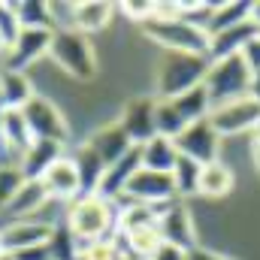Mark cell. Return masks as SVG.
Returning a JSON list of instances; mask_svg holds the SVG:
<instances>
[{
  "mask_svg": "<svg viewBox=\"0 0 260 260\" xmlns=\"http://www.w3.org/2000/svg\"><path fill=\"white\" fill-rule=\"evenodd\" d=\"M67 230L85 245L94 239H109L118 230V206L103 197H76L70 203V212L64 215Z\"/></svg>",
  "mask_w": 260,
  "mask_h": 260,
  "instance_id": "obj_1",
  "label": "cell"
},
{
  "mask_svg": "<svg viewBox=\"0 0 260 260\" xmlns=\"http://www.w3.org/2000/svg\"><path fill=\"white\" fill-rule=\"evenodd\" d=\"M209 70L206 55H185V52H167L157 67V88L160 100H173L185 91H194L203 85Z\"/></svg>",
  "mask_w": 260,
  "mask_h": 260,
  "instance_id": "obj_2",
  "label": "cell"
},
{
  "mask_svg": "<svg viewBox=\"0 0 260 260\" xmlns=\"http://www.w3.org/2000/svg\"><path fill=\"white\" fill-rule=\"evenodd\" d=\"M248 85H251V73L242 64L239 55L209 61L206 79H203V91L209 97V106H221V103L248 97Z\"/></svg>",
  "mask_w": 260,
  "mask_h": 260,
  "instance_id": "obj_3",
  "label": "cell"
},
{
  "mask_svg": "<svg viewBox=\"0 0 260 260\" xmlns=\"http://www.w3.org/2000/svg\"><path fill=\"white\" fill-rule=\"evenodd\" d=\"M49 58L61 67L67 76H73L79 82H88L97 73V58H94L91 37H85L79 30H52Z\"/></svg>",
  "mask_w": 260,
  "mask_h": 260,
  "instance_id": "obj_4",
  "label": "cell"
},
{
  "mask_svg": "<svg viewBox=\"0 0 260 260\" xmlns=\"http://www.w3.org/2000/svg\"><path fill=\"white\" fill-rule=\"evenodd\" d=\"M139 27L151 43L164 46L167 52H185V55H206L209 52V34L194 27V24H188L182 15H176V18H151V21H145Z\"/></svg>",
  "mask_w": 260,
  "mask_h": 260,
  "instance_id": "obj_5",
  "label": "cell"
},
{
  "mask_svg": "<svg viewBox=\"0 0 260 260\" xmlns=\"http://www.w3.org/2000/svg\"><path fill=\"white\" fill-rule=\"evenodd\" d=\"M21 118L30 130L34 139H43V142H58V145H67V136H70V127H67V118L61 115V109L43 97V94H34L24 109H21Z\"/></svg>",
  "mask_w": 260,
  "mask_h": 260,
  "instance_id": "obj_6",
  "label": "cell"
},
{
  "mask_svg": "<svg viewBox=\"0 0 260 260\" xmlns=\"http://www.w3.org/2000/svg\"><path fill=\"white\" fill-rule=\"evenodd\" d=\"M209 124L212 130L224 139V136H239V133H251L260 124V106L251 97H239L221 106L209 109Z\"/></svg>",
  "mask_w": 260,
  "mask_h": 260,
  "instance_id": "obj_7",
  "label": "cell"
},
{
  "mask_svg": "<svg viewBox=\"0 0 260 260\" xmlns=\"http://www.w3.org/2000/svg\"><path fill=\"white\" fill-rule=\"evenodd\" d=\"M127 203H139V206H151V209H160V206H170L176 200V188H173V176L170 173H151V170H136L133 179L124 188Z\"/></svg>",
  "mask_w": 260,
  "mask_h": 260,
  "instance_id": "obj_8",
  "label": "cell"
},
{
  "mask_svg": "<svg viewBox=\"0 0 260 260\" xmlns=\"http://www.w3.org/2000/svg\"><path fill=\"white\" fill-rule=\"evenodd\" d=\"M173 142H176V151H179L182 157H191V160H194V164H200V167H206V164L218 160L221 136L212 130L209 118L188 124V127H185L179 136H176V139H173Z\"/></svg>",
  "mask_w": 260,
  "mask_h": 260,
  "instance_id": "obj_9",
  "label": "cell"
},
{
  "mask_svg": "<svg viewBox=\"0 0 260 260\" xmlns=\"http://www.w3.org/2000/svg\"><path fill=\"white\" fill-rule=\"evenodd\" d=\"M52 46V30H21L18 40L3 52V70H15L24 73V67L37 64L43 55H49Z\"/></svg>",
  "mask_w": 260,
  "mask_h": 260,
  "instance_id": "obj_10",
  "label": "cell"
},
{
  "mask_svg": "<svg viewBox=\"0 0 260 260\" xmlns=\"http://www.w3.org/2000/svg\"><path fill=\"white\" fill-rule=\"evenodd\" d=\"M157 230H160V239L167 245H176L182 251H194L197 239H194V224H191V212L176 200L170 203L164 212H157Z\"/></svg>",
  "mask_w": 260,
  "mask_h": 260,
  "instance_id": "obj_11",
  "label": "cell"
},
{
  "mask_svg": "<svg viewBox=\"0 0 260 260\" xmlns=\"http://www.w3.org/2000/svg\"><path fill=\"white\" fill-rule=\"evenodd\" d=\"M49 236H52V224L24 218V221H9V224L0 230V245H3L6 254H18V251L46 245Z\"/></svg>",
  "mask_w": 260,
  "mask_h": 260,
  "instance_id": "obj_12",
  "label": "cell"
},
{
  "mask_svg": "<svg viewBox=\"0 0 260 260\" xmlns=\"http://www.w3.org/2000/svg\"><path fill=\"white\" fill-rule=\"evenodd\" d=\"M43 188L49 200H61V203H73L76 197H82V188H79V170L73 164L70 154H61L43 176H40Z\"/></svg>",
  "mask_w": 260,
  "mask_h": 260,
  "instance_id": "obj_13",
  "label": "cell"
},
{
  "mask_svg": "<svg viewBox=\"0 0 260 260\" xmlns=\"http://www.w3.org/2000/svg\"><path fill=\"white\" fill-rule=\"evenodd\" d=\"M118 127L127 133V139L133 145H142V142H148L151 136H157V133H154V100H151V97H136V100H130L127 106H124V112H121Z\"/></svg>",
  "mask_w": 260,
  "mask_h": 260,
  "instance_id": "obj_14",
  "label": "cell"
},
{
  "mask_svg": "<svg viewBox=\"0 0 260 260\" xmlns=\"http://www.w3.org/2000/svg\"><path fill=\"white\" fill-rule=\"evenodd\" d=\"M139 167H142V164H139V145H133L121 160H115L112 167L103 170V179H100L97 197H103V200H109V203H118V200L124 197L127 182L133 179V173H136Z\"/></svg>",
  "mask_w": 260,
  "mask_h": 260,
  "instance_id": "obj_15",
  "label": "cell"
},
{
  "mask_svg": "<svg viewBox=\"0 0 260 260\" xmlns=\"http://www.w3.org/2000/svg\"><path fill=\"white\" fill-rule=\"evenodd\" d=\"M85 145L100 157L103 167H112L115 160H121L130 148H133V142L127 139V133L118 127V124H106V127L94 130V133L85 139Z\"/></svg>",
  "mask_w": 260,
  "mask_h": 260,
  "instance_id": "obj_16",
  "label": "cell"
},
{
  "mask_svg": "<svg viewBox=\"0 0 260 260\" xmlns=\"http://www.w3.org/2000/svg\"><path fill=\"white\" fill-rule=\"evenodd\" d=\"M46 203H49V194H46L43 182H40V179H24V182L18 185V191L12 194V200L3 206V212H6L12 221H24V218L37 215Z\"/></svg>",
  "mask_w": 260,
  "mask_h": 260,
  "instance_id": "obj_17",
  "label": "cell"
},
{
  "mask_svg": "<svg viewBox=\"0 0 260 260\" xmlns=\"http://www.w3.org/2000/svg\"><path fill=\"white\" fill-rule=\"evenodd\" d=\"M257 34H260V30L251 24V21H242V24H236V27L218 30V34H212V37H209V52H206V58H209V61H221V58L239 55V52H242V46H245L248 40H254Z\"/></svg>",
  "mask_w": 260,
  "mask_h": 260,
  "instance_id": "obj_18",
  "label": "cell"
},
{
  "mask_svg": "<svg viewBox=\"0 0 260 260\" xmlns=\"http://www.w3.org/2000/svg\"><path fill=\"white\" fill-rule=\"evenodd\" d=\"M176 160H179V151H176V142H173V139L151 136L148 142L139 145V164H142V170H151V173H173Z\"/></svg>",
  "mask_w": 260,
  "mask_h": 260,
  "instance_id": "obj_19",
  "label": "cell"
},
{
  "mask_svg": "<svg viewBox=\"0 0 260 260\" xmlns=\"http://www.w3.org/2000/svg\"><path fill=\"white\" fill-rule=\"evenodd\" d=\"M115 15L112 3H73V30L91 37L97 30H103Z\"/></svg>",
  "mask_w": 260,
  "mask_h": 260,
  "instance_id": "obj_20",
  "label": "cell"
},
{
  "mask_svg": "<svg viewBox=\"0 0 260 260\" xmlns=\"http://www.w3.org/2000/svg\"><path fill=\"white\" fill-rule=\"evenodd\" d=\"M30 97H34L30 79L24 73L0 67V109H24V103Z\"/></svg>",
  "mask_w": 260,
  "mask_h": 260,
  "instance_id": "obj_21",
  "label": "cell"
},
{
  "mask_svg": "<svg viewBox=\"0 0 260 260\" xmlns=\"http://www.w3.org/2000/svg\"><path fill=\"white\" fill-rule=\"evenodd\" d=\"M61 154H64V145L34 139V145L27 148V154H24V160H21V176H24V179H40Z\"/></svg>",
  "mask_w": 260,
  "mask_h": 260,
  "instance_id": "obj_22",
  "label": "cell"
},
{
  "mask_svg": "<svg viewBox=\"0 0 260 260\" xmlns=\"http://www.w3.org/2000/svg\"><path fill=\"white\" fill-rule=\"evenodd\" d=\"M73 164H76V170H79V188H82V197H91L97 194V188H100V179H103V164H100V157L88 148V145H82L76 154H73Z\"/></svg>",
  "mask_w": 260,
  "mask_h": 260,
  "instance_id": "obj_23",
  "label": "cell"
},
{
  "mask_svg": "<svg viewBox=\"0 0 260 260\" xmlns=\"http://www.w3.org/2000/svg\"><path fill=\"white\" fill-rule=\"evenodd\" d=\"M233 191V173L227 164L212 160L206 167H200V194L206 197H224Z\"/></svg>",
  "mask_w": 260,
  "mask_h": 260,
  "instance_id": "obj_24",
  "label": "cell"
},
{
  "mask_svg": "<svg viewBox=\"0 0 260 260\" xmlns=\"http://www.w3.org/2000/svg\"><path fill=\"white\" fill-rule=\"evenodd\" d=\"M173 103V109L179 112V118L185 121V124H194V121H203V118H209V97H206V91H203V85L194 88V91H185V94H179V97H173L170 100Z\"/></svg>",
  "mask_w": 260,
  "mask_h": 260,
  "instance_id": "obj_25",
  "label": "cell"
},
{
  "mask_svg": "<svg viewBox=\"0 0 260 260\" xmlns=\"http://www.w3.org/2000/svg\"><path fill=\"white\" fill-rule=\"evenodd\" d=\"M15 18L21 24V30H55L52 27V15H49V3L40 0H18L12 3Z\"/></svg>",
  "mask_w": 260,
  "mask_h": 260,
  "instance_id": "obj_26",
  "label": "cell"
},
{
  "mask_svg": "<svg viewBox=\"0 0 260 260\" xmlns=\"http://www.w3.org/2000/svg\"><path fill=\"white\" fill-rule=\"evenodd\" d=\"M248 12H251V3L239 0V3H218L215 12H212V21H209V37L218 34V30H227V27H236L242 21H248Z\"/></svg>",
  "mask_w": 260,
  "mask_h": 260,
  "instance_id": "obj_27",
  "label": "cell"
},
{
  "mask_svg": "<svg viewBox=\"0 0 260 260\" xmlns=\"http://www.w3.org/2000/svg\"><path fill=\"white\" fill-rule=\"evenodd\" d=\"M49 254L52 260H82V242L67 230V224H55L49 236Z\"/></svg>",
  "mask_w": 260,
  "mask_h": 260,
  "instance_id": "obj_28",
  "label": "cell"
},
{
  "mask_svg": "<svg viewBox=\"0 0 260 260\" xmlns=\"http://www.w3.org/2000/svg\"><path fill=\"white\" fill-rule=\"evenodd\" d=\"M173 188H176V197H194L200 194V164H194L191 157H182L176 160L173 167Z\"/></svg>",
  "mask_w": 260,
  "mask_h": 260,
  "instance_id": "obj_29",
  "label": "cell"
},
{
  "mask_svg": "<svg viewBox=\"0 0 260 260\" xmlns=\"http://www.w3.org/2000/svg\"><path fill=\"white\" fill-rule=\"evenodd\" d=\"M185 127H188V124L179 118V112L173 109V103L157 97V100H154V133L164 136V139H176Z\"/></svg>",
  "mask_w": 260,
  "mask_h": 260,
  "instance_id": "obj_30",
  "label": "cell"
},
{
  "mask_svg": "<svg viewBox=\"0 0 260 260\" xmlns=\"http://www.w3.org/2000/svg\"><path fill=\"white\" fill-rule=\"evenodd\" d=\"M18 34H21V24L15 18L12 3H0V43H3V52L18 40Z\"/></svg>",
  "mask_w": 260,
  "mask_h": 260,
  "instance_id": "obj_31",
  "label": "cell"
},
{
  "mask_svg": "<svg viewBox=\"0 0 260 260\" xmlns=\"http://www.w3.org/2000/svg\"><path fill=\"white\" fill-rule=\"evenodd\" d=\"M21 182H24V176H21L18 170H6V167H0V209L12 200V194L18 191Z\"/></svg>",
  "mask_w": 260,
  "mask_h": 260,
  "instance_id": "obj_32",
  "label": "cell"
},
{
  "mask_svg": "<svg viewBox=\"0 0 260 260\" xmlns=\"http://www.w3.org/2000/svg\"><path fill=\"white\" fill-rule=\"evenodd\" d=\"M239 58H242V64L248 67V73H251V76H257V73H260V34L242 46Z\"/></svg>",
  "mask_w": 260,
  "mask_h": 260,
  "instance_id": "obj_33",
  "label": "cell"
},
{
  "mask_svg": "<svg viewBox=\"0 0 260 260\" xmlns=\"http://www.w3.org/2000/svg\"><path fill=\"white\" fill-rule=\"evenodd\" d=\"M148 260H191V251H182V248H176V245H167V242H164V245H160V248H157Z\"/></svg>",
  "mask_w": 260,
  "mask_h": 260,
  "instance_id": "obj_34",
  "label": "cell"
},
{
  "mask_svg": "<svg viewBox=\"0 0 260 260\" xmlns=\"http://www.w3.org/2000/svg\"><path fill=\"white\" fill-rule=\"evenodd\" d=\"M121 9L127 12V15L133 18V21H136V24L148 21V15H151V3H121Z\"/></svg>",
  "mask_w": 260,
  "mask_h": 260,
  "instance_id": "obj_35",
  "label": "cell"
},
{
  "mask_svg": "<svg viewBox=\"0 0 260 260\" xmlns=\"http://www.w3.org/2000/svg\"><path fill=\"white\" fill-rule=\"evenodd\" d=\"M12 260H52L49 242L46 245H37V248H27V251H18V254H12Z\"/></svg>",
  "mask_w": 260,
  "mask_h": 260,
  "instance_id": "obj_36",
  "label": "cell"
},
{
  "mask_svg": "<svg viewBox=\"0 0 260 260\" xmlns=\"http://www.w3.org/2000/svg\"><path fill=\"white\" fill-rule=\"evenodd\" d=\"M248 97H251V100H254V103L260 106V73H257V76H251V85H248Z\"/></svg>",
  "mask_w": 260,
  "mask_h": 260,
  "instance_id": "obj_37",
  "label": "cell"
},
{
  "mask_svg": "<svg viewBox=\"0 0 260 260\" xmlns=\"http://www.w3.org/2000/svg\"><path fill=\"white\" fill-rule=\"evenodd\" d=\"M251 151H254V160L260 164V124L251 130Z\"/></svg>",
  "mask_w": 260,
  "mask_h": 260,
  "instance_id": "obj_38",
  "label": "cell"
},
{
  "mask_svg": "<svg viewBox=\"0 0 260 260\" xmlns=\"http://www.w3.org/2000/svg\"><path fill=\"white\" fill-rule=\"evenodd\" d=\"M191 257L194 260H227V257H221V254H209V251H191Z\"/></svg>",
  "mask_w": 260,
  "mask_h": 260,
  "instance_id": "obj_39",
  "label": "cell"
},
{
  "mask_svg": "<svg viewBox=\"0 0 260 260\" xmlns=\"http://www.w3.org/2000/svg\"><path fill=\"white\" fill-rule=\"evenodd\" d=\"M248 21L260 30V3H251V12H248Z\"/></svg>",
  "mask_w": 260,
  "mask_h": 260,
  "instance_id": "obj_40",
  "label": "cell"
},
{
  "mask_svg": "<svg viewBox=\"0 0 260 260\" xmlns=\"http://www.w3.org/2000/svg\"><path fill=\"white\" fill-rule=\"evenodd\" d=\"M112 260H136V257H133V254H127V251H118Z\"/></svg>",
  "mask_w": 260,
  "mask_h": 260,
  "instance_id": "obj_41",
  "label": "cell"
},
{
  "mask_svg": "<svg viewBox=\"0 0 260 260\" xmlns=\"http://www.w3.org/2000/svg\"><path fill=\"white\" fill-rule=\"evenodd\" d=\"M0 260H12V254H6V251H3V254H0Z\"/></svg>",
  "mask_w": 260,
  "mask_h": 260,
  "instance_id": "obj_42",
  "label": "cell"
},
{
  "mask_svg": "<svg viewBox=\"0 0 260 260\" xmlns=\"http://www.w3.org/2000/svg\"><path fill=\"white\" fill-rule=\"evenodd\" d=\"M0 254H3V245H0Z\"/></svg>",
  "mask_w": 260,
  "mask_h": 260,
  "instance_id": "obj_43",
  "label": "cell"
},
{
  "mask_svg": "<svg viewBox=\"0 0 260 260\" xmlns=\"http://www.w3.org/2000/svg\"><path fill=\"white\" fill-rule=\"evenodd\" d=\"M0 52H3V43H0Z\"/></svg>",
  "mask_w": 260,
  "mask_h": 260,
  "instance_id": "obj_44",
  "label": "cell"
},
{
  "mask_svg": "<svg viewBox=\"0 0 260 260\" xmlns=\"http://www.w3.org/2000/svg\"><path fill=\"white\" fill-rule=\"evenodd\" d=\"M257 167H260V164H257Z\"/></svg>",
  "mask_w": 260,
  "mask_h": 260,
  "instance_id": "obj_45",
  "label": "cell"
}]
</instances>
